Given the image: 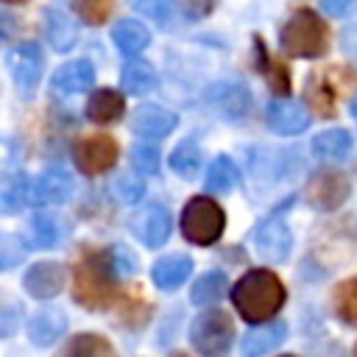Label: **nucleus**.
<instances>
[{
	"instance_id": "obj_20",
	"label": "nucleus",
	"mask_w": 357,
	"mask_h": 357,
	"mask_svg": "<svg viewBox=\"0 0 357 357\" xmlns=\"http://www.w3.org/2000/svg\"><path fill=\"white\" fill-rule=\"evenodd\" d=\"M190 273H192V259L184 257V254H167V257L156 259L153 268H151V279H153V284L162 287V290L178 287L181 282L190 279Z\"/></svg>"
},
{
	"instance_id": "obj_6",
	"label": "nucleus",
	"mask_w": 357,
	"mask_h": 357,
	"mask_svg": "<svg viewBox=\"0 0 357 357\" xmlns=\"http://www.w3.org/2000/svg\"><path fill=\"white\" fill-rule=\"evenodd\" d=\"M190 340L204 357H226V351L234 340V324L226 312L206 310L192 321Z\"/></svg>"
},
{
	"instance_id": "obj_41",
	"label": "nucleus",
	"mask_w": 357,
	"mask_h": 357,
	"mask_svg": "<svg viewBox=\"0 0 357 357\" xmlns=\"http://www.w3.org/2000/svg\"><path fill=\"white\" fill-rule=\"evenodd\" d=\"M351 117L357 120V98H354V103H351Z\"/></svg>"
},
{
	"instance_id": "obj_36",
	"label": "nucleus",
	"mask_w": 357,
	"mask_h": 357,
	"mask_svg": "<svg viewBox=\"0 0 357 357\" xmlns=\"http://www.w3.org/2000/svg\"><path fill=\"white\" fill-rule=\"evenodd\" d=\"M131 167L139 173H156L159 170V151L153 145H137L131 151Z\"/></svg>"
},
{
	"instance_id": "obj_25",
	"label": "nucleus",
	"mask_w": 357,
	"mask_h": 357,
	"mask_svg": "<svg viewBox=\"0 0 357 357\" xmlns=\"http://www.w3.org/2000/svg\"><path fill=\"white\" fill-rule=\"evenodd\" d=\"M61 357H114V349H112V343L103 335L81 332V335H75L67 343V349L61 351Z\"/></svg>"
},
{
	"instance_id": "obj_32",
	"label": "nucleus",
	"mask_w": 357,
	"mask_h": 357,
	"mask_svg": "<svg viewBox=\"0 0 357 357\" xmlns=\"http://www.w3.org/2000/svg\"><path fill=\"white\" fill-rule=\"evenodd\" d=\"M25 204H33V184L28 181V176H17V178L8 181L6 192H3V209L17 212Z\"/></svg>"
},
{
	"instance_id": "obj_18",
	"label": "nucleus",
	"mask_w": 357,
	"mask_h": 357,
	"mask_svg": "<svg viewBox=\"0 0 357 357\" xmlns=\"http://www.w3.org/2000/svg\"><path fill=\"white\" fill-rule=\"evenodd\" d=\"M73 192V178L61 167H47L36 181H33V204H61Z\"/></svg>"
},
{
	"instance_id": "obj_1",
	"label": "nucleus",
	"mask_w": 357,
	"mask_h": 357,
	"mask_svg": "<svg viewBox=\"0 0 357 357\" xmlns=\"http://www.w3.org/2000/svg\"><path fill=\"white\" fill-rule=\"evenodd\" d=\"M231 301L248 324H268L284 304V284L273 271L254 268L234 284Z\"/></svg>"
},
{
	"instance_id": "obj_13",
	"label": "nucleus",
	"mask_w": 357,
	"mask_h": 357,
	"mask_svg": "<svg viewBox=\"0 0 357 357\" xmlns=\"http://www.w3.org/2000/svg\"><path fill=\"white\" fill-rule=\"evenodd\" d=\"M176 114L167 112L165 106H156V103H142L139 109H134V120H131V128L137 137L142 139H162L167 137L173 128H176Z\"/></svg>"
},
{
	"instance_id": "obj_16",
	"label": "nucleus",
	"mask_w": 357,
	"mask_h": 357,
	"mask_svg": "<svg viewBox=\"0 0 357 357\" xmlns=\"http://www.w3.org/2000/svg\"><path fill=\"white\" fill-rule=\"evenodd\" d=\"M265 123L276 131V134H301L310 126V114L296 103V100H273L265 112Z\"/></svg>"
},
{
	"instance_id": "obj_12",
	"label": "nucleus",
	"mask_w": 357,
	"mask_h": 357,
	"mask_svg": "<svg viewBox=\"0 0 357 357\" xmlns=\"http://www.w3.org/2000/svg\"><path fill=\"white\" fill-rule=\"evenodd\" d=\"M254 245H257V254H259L265 262H282V259H287V254H290L293 237H290V229H287L282 220L271 218V220H265V223L257 229Z\"/></svg>"
},
{
	"instance_id": "obj_8",
	"label": "nucleus",
	"mask_w": 357,
	"mask_h": 357,
	"mask_svg": "<svg viewBox=\"0 0 357 357\" xmlns=\"http://www.w3.org/2000/svg\"><path fill=\"white\" fill-rule=\"evenodd\" d=\"M6 64H8V73L17 84V89L31 98L33 89L39 86L42 81V67H45V56H42V47L33 45V42H25V45H17L8 50L6 56Z\"/></svg>"
},
{
	"instance_id": "obj_31",
	"label": "nucleus",
	"mask_w": 357,
	"mask_h": 357,
	"mask_svg": "<svg viewBox=\"0 0 357 357\" xmlns=\"http://www.w3.org/2000/svg\"><path fill=\"white\" fill-rule=\"evenodd\" d=\"M332 307L337 312L340 321H346L349 326H357V276L346 279L335 287L332 293Z\"/></svg>"
},
{
	"instance_id": "obj_44",
	"label": "nucleus",
	"mask_w": 357,
	"mask_h": 357,
	"mask_svg": "<svg viewBox=\"0 0 357 357\" xmlns=\"http://www.w3.org/2000/svg\"><path fill=\"white\" fill-rule=\"evenodd\" d=\"M282 357H296V354H282Z\"/></svg>"
},
{
	"instance_id": "obj_23",
	"label": "nucleus",
	"mask_w": 357,
	"mask_h": 357,
	"mask_svg": "<svg viewBox=\"0 0 357 357\" xmlns=\"http://www.w3.org/2000/svg\"><path fill=\"white\" fill-rule=\"evenodd\" d=\"M112 39H114V45H117V50L123 56H131L134 59V56H139L148 47L151 31L142 22H137V20H120L112 28Z\"/></svg>"
},
{
	"instance_id": "obj_43",
	"label": "nucleus",
	"mask_w": 357,
	"mask_h": 357,
	"mask_svg": "<svg viewBox=\"0 0 357 357\" xmlns=\"http://www.w3.org/2000/svg\"><path fill=\"white\" fill-rule=\"evenodd\" d=\"M173 357H187V354H173Z\"/></svg>"
},
{
	"instance_id": "obj_39",
	"label": "nucleus",
	"mask_w": 357,
	"mask_h": 357,
	"mask_svg": "<svg viewBox=\"0 0 357 357\" xmlns=\"http://www.w3.org/2000/svg\"><path fill=\"white\" fill-rule=\"evenodd\" d=\"M178 6H181V11L187 14V17H204V14H209L212 11V6H215V0H178Z\"/></svg>"
},
{
	"instance_id": "obj_9",
	"label": "nucleus",
	"mask_w": 357,
	"mask_h": 357,
	"mask_svg": "<svg viewBox=\"0 0 357 357\" xmlns=\"http://www.w3.org/2000/svg\"><path fill=\"white\" fill-rule=\"evenodd\" d=\"M351 187H349V178L340 173V170H318L312 173V178L307 181V204L318 212H332L337 209L346 198H349Z\"/></svg>"
},
{
	"instance_id": "obj_5",
	"label": "nucleus",
	"mask_w": 357,
	"mask_h": 357,
	"mask_svg": "<svg viewBox=\"0 0 357 357\" xmlns=\"http://www.w3.org/2000/svg\"><path fill=\"white\" fill-rule=\"evenodd\" d=\"M357 84V70L351 67H326L321 73H312L307 78V103L321 114V117H332L337 109L340 95Z\"/></svg>"
},
{
	"instance_id": "obj_15",
	"label": "nucleus",
	"mask_w": 357,
	"mask_h": 357,
	"mask_svg": "<svg viewBox=\"0 0 357 357\" xmlns=\"http://www.w3.org/2000/svg\"><path fill=\"white\" fill-rule=\"evenodd\" d=\"M64 279L67 273L59 262H36L25 271L22 284L33 298H53L64 287Z\"/></svg>"
},
{
	"instance_id": "obj_22",
	"label": "nucleus",
	"mask_w": 357,
	"mask_h": 357,
	"mask_svg": "<svg viewBox=\"0 0 357 357\" xmlns=\"http://www.w3.org/2000/svg\"><path fill=\"white\" fill-rule=\"evenodd\" d=\"M123 112H126V100L117 89H95L86 100V117L92 123H100V126L120 120Z\"/></svg>"
},
{
	"instance_id": "obj_37",
	"label": "nucleus",
	"mask_w": 357,
	"mask_h": 357,
	"mask_svg": "<svg viewBox=\"0 0 357 357\" xmlns=\"http://www.w3.org/2000/svg\"><path fill=\"white\" fill-rule=\"evenodd\" d=\"M142 181L137 178V176H131V173H120L117 178H114V192H117V198L120 201H126V204H134V201H139L142 198Z\"/></svg>"
},
{
	"instance_id": "obj_19",
	"label": "nucleus",
	"mask_w": 357,
	"mask_h": 357,
	"mask_svg": "<svg viewBox=\"0 0 357 357\" xmlns=\"http://www.w3.org/2000/svg\"><path fill=\"white\" fill-rule=\"evenodd\" d=\"M67 329V315L56 307H45L39 310L31 321H28V337L33 346H50L56 343Z\"/></svg>"
},
{
	"instance_id": "obj_38",
	"label": "nucleus",
	"mask_w": 357,
	"mask_h": 357,
	"mask_svg": "<svg viewBox=\"0 0 357 357\" xmlns=\"http://www.w3.org/2000/svg\"><path fill=\"white\" fill-rule=\"evenodd\" d=\"M137 8L156 22H165L173 11V0H137Z\"/></svg>"
},
{
	"instance_id": "obj_24",
	"label": "nucleus",
	"mask_w": 357,
	"mask_h": 357,
	"mask_svg": "<svg viewBox=\"0 0 357 357\" xmlns=\"http://www.w3.org/2000/svg\"><path fill=\"white\" fill-rule=\"evenodd\" d=\"M349 151H351V134L346 128H329L312 139V156L321 162H340L349 156Z\"/></svg>"
},
{
	"instance_id": "obj_28",
	"label": "nucleus",
	"mask_w": 357,
	"mask_h": 357,
	"mask_svg": "<svg viewBox=\"0 0 357 357\" xmlns=\"http://www.w3.org/2000/svg\"><path fill=\"white\" fill-rule=\"evenodd\" d=\"M170 167H173V173H178L181 178L192 181V178L201 173V151H198V145H195L192 139L178 142V145L173 148V153H170Z\"/></svg>"
},
{
	"instance_id": "obj_45",
	"label": "nucleus",
	"mask_w": 357,
	"mask_h": 357,
	"mask_svg": "<svg viewBox=\"0 0 357 357\" xmlns=\"http://www.w3.org/2000/svg\"><path fill=\"white\" fill-rule=\"evenodd\" d=\"M354 357H357V346H354Z\"/></svg>"
},
{
	"instance_id": "obj_27",
	"label": "nucleus",
	"mask_w": 357,
	"mask_h": 357,
	"mask_svg": "<svg viewBox=\"0 0 357 357\" xmlns=\"http://www.w3.org/2000/svg\"><path fill=\"white\" fill-rule=\"evenodd\" d=\"M237 181H240V170H237V165L229 156H218L209 165L206 178H204V184H206L209 192H229V190L237 187Z\"/></svg>"
},
{
	"instance_id": "obj_29",
	"label": "nucleus",
	"mask_w": 357,
	"mask_h": 357,
	"mask_svg": "<svg viewBox=\"0 0 357 357\" xmlns=\"http://www.w3.org/2000/svg\"><path fill=\"white\" fill-rule=\"evenodd\" d=\"M59 220L56 215L50 212H36L31 218V226H28V237H31V245L33 248H53L59 243Z\"/></svg>"
},
{
	"instance_id": "obj_14",
	"label": "nucleus",
	"mask_w": 357,
	"mask_h": 357,
	"mask_svg": "<svg viewBox=\"0 0 357 357\" xmlns=\"http://www.w3.org/2000/svg\"><path fill=\"white\" fill-rule=\"evenodd\" d=\"M209 103L218 109V114H220L223 120H231V123H234V120H243V117L248 114V109H251V95H248L245 86L226 81V84H215V86L209 89Z\"/></svg>"
},
{
	"instance_id": "obj_26",
	"label": "nucleus",
	"mask_w": 357,
	"mask_h": 357,
	"mask_svg": "<svg viewBox=\"0 0 357 357\" xmlns=\"http://www.w3.org/2000/svg\"><path fill=\"white\" fill-rule=\"evenodd\" d=\"M123 89L128 95H145L156 86V73L148 61H139V59H131L126 67H123Z\"/></svg>"
},
{
	"instance_id": "obj_21",
	"label": "nucleus",
	"mask_w": 357,
	"mask_h": 357,
	"mask_svg": "<svg viewBox=\"0 0 357 357\" xmlns=\"http://www.w3.org/2000/svg\"><path fill=\"white\" fill-rule=\"evenodd\" d=\"M287 337V326L284 324H257L245 337H243V354L245 357H262L268 351H273L276 346H282V340Z\"/></svg>"
},
{
	"instance_id": "obj_40",
	"label": "nucleus",
	"mask_w": 357,
	"mask_h": 357,
	"mask_svg": "<svg viewBox=\"0 0 357 357\" xmlns=\"http://www.w3.org/2000/svg\"><path fill=\"white\" fill-rule=\"evenodd\" d=\"M354 3L357 0H324V11L332 14V17H343V14H349L354 8Z\"/></svg>"
},
{
	"instance_id": "obj_17",
	"label": "nucleus",
	"mask_w": 357,
	"mask_h": 357,
	"mask_svg": "<svg viewBox=\"0 0 357 357\" xmlns=\"http://www.w3.org/2000/svg\"><path fill=\"white\" fill-rule=\"evenodd\" d=\"M92 81H95V67H92L86 59H75V61L61 64V67L53 73V78H50L53 89H56V92H64V95L84 92V89L92 86Z\"/></svg>"
},
{
	"instance_id": "obj_2",
	"label": "nucleus",
	"mask_w": 357,
	"mask_h": 357,
	"mask_svg": "<svg viewBox=\"0 0 357 357\" xmlns=\"http://www.w3.org/2000/svg\"><path fill=\"white\" fill-rule=\"evenodd\" d=\"M114 271L109 268L103 251L86 254L73 273V298L86 310H103L114 298Z\"/></svg>"
},
{
	"instance_id": "obj_11",
	"label": "nucleus",
	"mask_w": 357,
	"mask_h": 357,
	"mask_svg": "<svg viewBox=\"0 0 357 357\" xmlns=\"http://www.w3.org/2000/svg\"><path fill=\"white\" fill-rule=\"evenodd\" d=\"M45 39L53 50L64 53L78 42V22L67 6V0H53L45 11Z\"/></svg>"
},
{
	"instance_id": "obj_34",
	"label": "nucleus",
	"mask_w": 357,
	"mask_h": 357,
	"mask_svg": "<svg viewBox=\"0 0 357 357\" xmlns=\"http://www.w3.org/2000/svg\"><path fill=\"white\" fill-rule=\"evenodd\" d=\"M257 45H259L257 50H259V56H262V73H265L268 84L273 86V92H287V89H290V78H287V70H284L279 61H273L271 56H265L259 36H257Z\"/></svg>"
},
{
	"instance_id": "obj_3",
	"label": "nucleus",
	"mask_w": 357,
	"mask_h": 357,
	"mask_svg": "<svg viewBox=\"0 0 357 357\" xmlns=\"http://www.w3.org/2000/svg\"><path fill=\"white\" fill-rule=\"evenodd\" d=\"M282 50L296 59H318L329 47V28L312 8H298L290 14L279 33Z\"/></svg>"
},
{
	"instance_id": "obj_33",
	"label": "nucleus",
	"mask_w": 357,
	"mask_h": 357,
	"mask_svg": "<svg viewBox=\"0 0 357 357\" xmlns=\"http://www.w3.org/2000/svg\"><path fill=\"white\" fill-rule=\"evenodd\" d=\"M103 257H106V262H109V268L114 271L117 279L131 276L137 271V259L126 245H109V248H103Z\"/></svg>"
},
{
	"instance_id": "obj_7",
	"label": "nucleus",
	"mask_w": 357,
	"mask_h": 357,
	"mask_svg": "<svg viewBox=\"0 0 357 357\" xmlns=\"http://www.w3.org/2000/svg\"><path fill=\"white\" fill-rule=\"evenodd\" d=\"M73 162L86 176L106 173L117 162V142L109 134H86V137L75 139V145H73Z\"/></svg>"
},
{
	"instance_id": "obj_4",
	"label": "nucleus",
	"mask_w": 357,
	"mask_h": 357,
	"mask_svg": "<svg viewBox=\"0 0 357 357\" xmlns=\"http://www.w3.org/2000/svg\"><path fill=\"white\" fill-rule=\"evenodd\" d=\"M226 226V215L218 206V201L195 195L187 201L181 212V234L195 245H212Z\"/></svg>"
},
{
	"instance_id": "obj_30",
	"label": "nucleus",
	"mask_w": 357,
	"mask_h": 357,
	"mask_svg": "<svg viewBox=\"0 0 357 357\" xmlns=\"http://www.w3.org/2000/svg\"><path fill=\"white\" fill-rule=\"evenodd\" d=\"M223 293H226V273H220V271H209V273H204V276L192 284L190 298H192V304L206 307V304L220 301Z\"/></svg>"
},
{
	"instance_id": "obj_10",
	"label": "nucleus",
	"mask_w": 357,
	"mask_h": 357,
	"mask_svg": "<svg viewBox=\"0 0 357 357\" xmlns=\"http://www.w3.org/2000/svg\"><path fill=\"white\" fill-rule=\"evenodd\" d=\"M134 237L148 245V248H159L167 234H170V212L162 206V204H148L142 209H137L128 220Z\"/></svg>"
},
{
	"instance_id": "obj_42",
	"label": "nucleus",
	"mask_w": 357,
	"mask_h": 357,
	"mask_svg": "<svg viewBox=\"0 0 357 357\" xmlns=\"http://www.w3.org/2000/svg\"><path fill=\"white\" fill-rule=\"evenodd\" d=\"M6 3H25V0H6Z\"/></svg>"
},
{
	"instance_id": "obj_35",
	"label": "nucleus",
	"mask_w": 357,
	"mask_h": 357,
	"mask_svg": "<svg viewBox=\"0 0 357 357\" xmlns=\"http://www.w3.org/2000/svg\"><path fill=\"white\" fill-rule=\"evenodd\" d=\"M75 8L89 25H100L112 14V0H75Z\"/></svg>"
}]
</instances>
